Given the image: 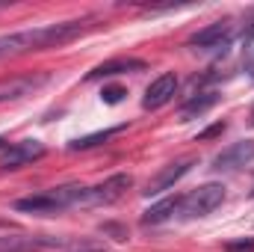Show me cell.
<instances>
[{
	"label": "cell",
	"mask_w": 254,
	"mask_h": 252,
	"mask_svg": "<svg viewBox=\"0 0 254 252\" xmlns=\"http://www.w3.org/2000/svg\"><path fill=\"white\" fill-rule=\"evenodd\" d=\"M192 166H195V160L192 157H184V160H175V163H169V166H163L151 181H148V187H145V196L151 199V196H160V193H166V190H172L187 172H190Z\"/></svg>",
	"instance_id": "6"
},
{
	"label": "cell",
	"mask_w": 254,
	"mask_h": 252,
	"mask_svg": "<svg viewBox=\"0 0 254 252\" xmlns=\"http://www.w3.org/2000/svg\"><path fill=\"white\" fill-rule=\"evenodd\" d=\"M125 95H127L125 86H104V89H101V101H104V104H119Z\"/></svg>",
	"instance_id": "14"
},
{
	"label": "cell",
	"mask_w": 254,
	"mask_h": 252,
	"mask_svg": "<svg viewBox=\"0 0 254 252\" xmlns=\"http://www.w3.org/2000/svg\"><path fill=\"white\" fill-rule=\"evenodd\" d=\"M254 160V139H243V142H234L228 148H222L216 157H213V169L219 172H228V169H243Z\"/></svg>",
	"instance_id": "7"
},
{
	"label": "cell",
	"mask_w": 254,
	"mask_h": 252,
	"mask_svg": "<svg viewBox=\"0 0 254 252\" xmlns=\"http://www.w3.org/2000/svg\"><path fill=\"white\" fill-rule=\"evenodd\" d=\"M125 71H145V60H133V57L107 60V63L95 65L86 74V80H107V77H116V74H125Z\"/></svg>",
	"instance_id": "10"
},
{
	"label": "cell",
	"mask_w": 254,
	"mask_h": 252,
	"mask_svg": "<svg viewBox=\"0 0 254 252\" xmlns=\"http://www.w3.org/2000/svg\"><path fill=\"white\" fill-rule=\"evenodd\" d=\"M228 252H254V241H240V244H228Z\"/></svg>",
	"instance_id": "16"
},
{
	"label": "cell",
	"mask_w": 254,
	"mask_h": 252,
	"mask_svg": "<svg viewBox=\"0 0 254 252\" xmlns=\"http://www.w3.org/2000/svg\"><path fill=\"white\" fill-rule=\"evenodd\" d=\"M222 130H225V122H222V125H213V127H207L204 133H198V139H207V136H216V133H222Z\"/></svg>",
	"instance_id": "18"
},
{
	"label": "cell",
	"mask_w": 254,
	"mask_h": 252,
	"mask_svg": "<svg viewBox=\"0 0 254 252\" xmlns=\"http://www.w3.org/2000/svg\"><path fill=\"white\" fill-rule=\"evenodd\" d=\"M130 184H133V178H130L127 172L110 175L107 181H101V184H95V187L86 190V208H92V205H113V202H119L127 190H130Z\"/></svg>",
	"instance_id": "4"
},
{
	"label": "cell",
	"mask_w": 254,
	"mask_h": 252,
	"mask_svg": "<svg viewBox=\"0 0 254 252\" xmlns=\"http://www.w3.org/2000/svg\"><path fill=\"white\" fill-rule=\"evenodd\" d=\"M252 125H254V110H252Z\"/></svg>",
	"instance_id": "21"
},
{
	"label": "cell",
	"mask_w": 254,
	"mask_h": 252,
	"mask_svg": "<svg viewBox=\"0 0 254 252\" xmlns=\"http://www.w3.org/2000/svg\"><path fill=\"white\" fill-rule=\"evenodd\" d=\"M219 92L216 89H210V92H198V95H192L190 101L181 107V122H192V119H201L207 110H213L216 104H219Z\"/></svg>",
	"instance_id": "11"
},
{
	"label": "cell",
	"mask_w": 254,
	"mask_h": 252,
	"mask_svg": "<svg viewBox=\"0 0 254 252\" xmlns=\"http://www.w3.org/2000/svg\"><path fill=\"white\" fill-rule=\"evenodd\" d=\"M0 148H3V151H6V148H9V145H6V139H0Z\"/></svg>",
	"instance_id": "20"
},
{
	"label": "cell",
	"mask_w": 254,
	"mask_h": 252,
	"mask_svg": "<svg viewBox=\"0 0 254 252\" xmlns=\"http://www.w3.org/2000/svg\"><path fill=\"white\" fill-rule=\"evenodd\" d=\"M175 92H178V74L166 71V74H160V77L145 89L142 107H145V110H160V107H166V104L175 98Z\"/></svg>",
	"instance_id": "8"
},
{
	"label": "cell",
	"mask_w": 254,
	"mask_h": 252,
	"mask_svg": "<svg viewBox=\"0 0 254 252\" xmlns=\"http://www.w3.org/2000/svg\"><path fill=\"white\" fill-rule=\"evenodd\" d=\"M181 202H184V196H166V199H160L157 205H151L142 214V226H160V223H166L169 217H175L181 211Z\"/></svg>",
	"instance_id": "12"
},
{
	"label": "cell",
	"mask_w": 254,
	"mask_h": 252,
	"mask_svg": "<svg viewBox=\"0 0 254 252\" xmlns=\"http://www.w3.org/2000/svg\"><path fill=\"white\" fill-rule=\"evenodd\" d=\"M222 202H225V187L216 184V181H210V184H201L198 190H192L190 196H184L178 214H181L184 220H198V217L213 214Z\"/></svg>",
	"instance_id": "2"
},
{
	"label": "cell",
	"mask_w": 254,
	"mask_h": 252,
	"mask_svg": "<svg viewBox=\"0 0 254 252\" xmlns=\"http://www.w3.org/2000/svg\"><path fill=\"white\" fill-rule=\"evenodd\" d=\"M95 21H98L95 15H86V18H71V21H57V24H45V27H30V30L6 33V36H0V60L21 57V54H30V51L65 48L74 39H80Z\"/></svg>",
	"instance_id": "1"
},
{
	"label": "cell",
	"mask_w": 254,
	"mask_h": 252,
	"mask_svg": "<svg viewBox=\"0 0 254 252\" xmlns=\"http://www.w3.org/2000/svg\"><path fill=\"white\" fill-rule=\"evenodd\" d=\"M45 157V145L39 139H21L15 145H9L3 154H0V169L9 172V169H21L33 160H42Z\"/></svg>",
	"instance_id": "5"
},
{
	"label": "cell",
	"mask_w": 254,
	"mask_h": 252,
	"mask_svg": "<svg viewBox=\"0 0 254 252\" xmlns=\"http://www.w3.org/2000/svg\"><path fill=\"white\" fill-rule=\"evenodd\" d=\"M101 232H104V235H113V241H127V229L119 226V223H104Z\"/></svg>",
	"instance_id": "15"
},
{
	"label": "cell",
	"mask_w": 254,
	"mask_h": 252,
	"mask_svg": "<svg viewBox=\"0 0 254 252\" xmlns=\"http://www.w3.org/2000/svg\"><path fill=\"white\" fill-rule=\"evenodd\" d=\"M71 252H107V247H98V244H77Z\"/></svg>",
	"instance_id": "17"
},
{
	"label": "cell",
	"mask_w": 254,
	"mask_h": 252,
	"mask_svg": "<svg viewBox=\"0 0 254 252\" xmlns=\"http://www.w3.org/2000/svg\"><path fill=\"white\" fill-rule=\"evenodd\" d=\"M228 39H231V24L216 21V24H207L204 30H198L190 39V45L195 51H216V48H228Z\"/></svg>",
	"instance_id": "9"
},
{
	"label": "cell",
	"mask_w": 254,
	"mask_h": 252,
	"mask_svg": "<svg viewBox=\"0 0 254 252\" xmlns=\"http://www.w3.org/2000/svg\"><path fill=\"white\" fill-rule=\"evenodd\" d=\"M48 83V74H15V77H3L0 80V104H15L27 95H33L36 89H42Z\"/></svg>",
	"instance_id": "3"
},
{
	"label": "cell",
	"mask_w": 254,
	"mask_h": 252,
	"mask_svg": "<svg viewBox=\"0 0 254 252\" xmlns=\"http://www.w3.org/2000/svg\"><path fill=\"white\" fill-rule=\"evenodd\" d=\"M246 39H249V42H252V39H254V21H252V24H249V27H246Z\"/></svg>",
	"instance_id": "19"
},
{
	"label": "cell",
	"mask_w": 254,
	"mask_h": 252,
	"mask_svg": "<svg viewBox=\"0 0 254 252\" xmlns=\"http://www.w3.org/2000/svg\"><path fill=\"white\" fill-rule=\"evenodd\" d=\"M127 130V125H116V127H104V130H95V133H86V136H80V139H74L68 148L71 151H86V148H95V145H101V142H107V139H113L116 133H122Z\"/></svg>",
	"instance_id": "13"
}]
</instances>
